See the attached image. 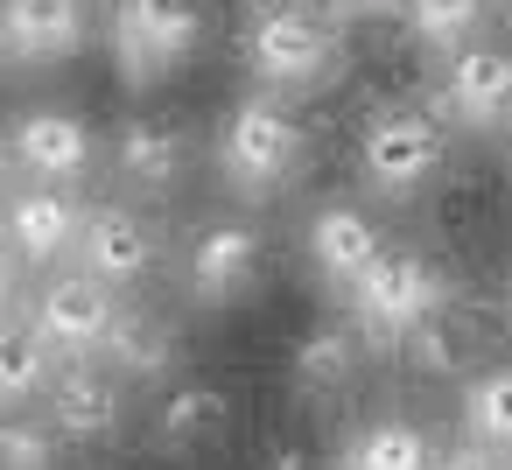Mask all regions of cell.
I'll list each match as a JSON object with an SVG mask.
<instances>
[{"instance_id":"1","label":"cell","mask_w":512,"mask_h":470,"mask_svg":"<svg viewBox=\"0 0 512 470\" xmlns=\"http://www.w3.org/2000/svg\"><path fill=\"white\" fill-rule=\"evenodd\" d=\"M239 50L253 64L260 85L295 92L330 78L351 57V22L344 8H309V0H260V8L239 15Z\"/></svg>"},{"instance_id":"2","label":"cell","mask_w":512,"mask_h":470,"mask_svg":"<svg viewBox=\"0 0 512 470\" xmlns=\"http://www.w3.org/2000/svg\"><path fill=\"white\" fill-rule=\"evenodd\" d=\"M302 148H309V120L288 92L274 85H253L225 106L218 120V169L239 183V190H281L295 169H302Z\"/></svg>"},{"instance_id":"3","label":"cell","mask_w":512,"mask_h":470,"mask_svg":"<svg viewBox=\"0 0 512 470\" xmlns=\"http://www.w3.org/2000/svg\"><path fill=\"white\" fill-rule=\"evenodd\" d=\"M442 302H449V267H442L428 246L393 239V246L372 260V274L351 288V309H344V316L358 323L365 344H407Z\"/></svg>"},{"instance_id":"4","label":"cell","mask_w":512,"mask_h":470,"mask_svg":"<svg viewBox=\"0 0 512 470\" xmlns=\"http://www.w3.org/2000/svg\"><path fill=\"white\" fill-rule=\"evenodd\" d=\"M449 155V134L435 120V106H414V99H379L358 127V169L379 197H407L421 183H435Z\"/></svg>"},{"instance_id":"5","label":"cell","mask_w":512,"mask_h":470,"mask_svg":"<svg viewBox=\"0 0 512 470\" xmlns=\"http://www.w3.org/2000/svg\"><path fill=\"white\" fill-rule=\"evenodd\" d=\"M204 36H211V15L183 8V0H120V8L106 15V50H113V64H120L127 85L169 78L176 64L197 57Z\"/></svg>"},{"instance_id":"6","label":"cell","mask_w":512,"mask_h":470,"mask_svg":"<svg viewBox=\"0 0 512 470\" xmlns=\"http://www.w3.org/2000/svg\"><path fill=\"white\" fill-rule=\"evenodd\" d=\"M267 253H274V239H267L260 218H246V211H211V218L190 232V253H183L190 295H197L204 309H225V302L253 295Z\"/></svg>"},{"instance_id":"7","label":"cell","mask_w":512,"mask_h":470,"mask_svg":"<svg viewBox=\"0 0 512 470\" xmlns=\"http://www.w3.org/2000/svg\"><path fill=\"white\" fill-rule=\"evenodd\" d=\"M8 162H15V183H64L78 190V176L99 162V134L85 127V113L71 106H22L8 120Z\"/></svg>"},{"instance_id":"8","label":"cell","mask_w":512,"mask_h":470,"mask_svg":"<svg viewBox=\"0 0 512 470\" xmlns=\"http://www.w3.org/2000/svg\"><path fill=\"white\" fill-rule=\"evenodd\" d=\"M15 316H22V309H15ZM22 323H29L57 358H85V351H106V337H113V323H120V302H113L106 281L64 267V274H50V281L36 288V302H29Z\"/></svg>"},{"instance_id":"9","label":"cell","mask_w":512,"mask_h":470,"mask_svg":"<svg viewBox=\"0 0 512 470\" xmlns=\"http://www.w3.org/2000/svg\"><path fill=\"white\" fill-rule=\"evenodd\" d=\"M85 218L92 204L64 183H15L8 190V246L22 267H57V260H78V239H85Z\"/></svg>"},{"instance_id":"10","label":"cell","mask_w":512,"mask_h":470,"mask_svg":"<svg viewBox=\"0 0 512 470\" xmlns=\"http://www.w3.org/2000/svg\"><path fill=\"white\" fill-rule=\"evenodd\" d=\"M302 246H309V267L351 295V288L372 274V260L393 246V239L379 232V218H372L358 197H323V204L302 218Z\"/></svg>"},{"instance_id":"11","label":"cell","mask_w":512,"mask_h":470,"mask_svg":"<svg viewBox=\"0 0 512 470\" xmlns=\"http://www.w3.org/2000/svg\"><path fill=\"white\" fill-rule=\"evenodd\" d=\"M162 260V225L141 211V204H92L85 218V239H78V274L106 281V288H127L141 274H155Z\"/></svg>"},{"instance_id":"12","label":"cell","mask_w":512,"mask_h":470,"mask_svg":"<svg viewBox=\"0 0 512 470\" xmlns=\"http://www.w3.org/2000/svg\"><path fill=\"white\" fill-rule=\"evenodd\" d=\"M442 106L463 127H505L512 120V43L505 36H477L463 50L442 57Z\"/></svg>"},{"instance_id":"13","label":"cell","mask_w":512,"mask_h":470,"mask_svg":"<svg viewBox=\"0 0 512 470\" xmlns=\"http://www.w3.org/2000/svg\"><path fill=\"white\" fill-rule=\"evenodd\" d=\"M43 414L57 421L64 442H106V435H120V421H127V379H120L113 365H99V358H64V372H57Z\"/></svg>"},{"instance_id":"14","label":"cell","mask_w":512,"mask_h":470,"mask_svg":"<svg viewBox=\"0 0 512 470\" xmlns=\"http://www.w3.org/2000/svg\"><path fill=\"white\" fill-rule=\"evenodd\" d=\"M407 358H414L428 379H463V386H470V379L491 365V309L449 295V302L407 337Z\"/></svg>"},{"instance_id":"15","label":"cell","mask_w":512,"mask_h":470,"mask_svg":"<svg viewBox=\"0 0 512 470\" xmlns=\"http://www.w3.org/2000/svg\"><path fill=\"white\" fill-rule=\"evenodd\" d=\"M92 15L78 0H8L0 15V43H8V64H64L71 50H85Z\"/></svg>"},{"instance_id":"16","label":"cell","mask_w":512,"mask_h":470,"mask_svg":"<svg viewBox=\"0 0 512 470\" xmlns=\"http://www.w3.org/2000/svg\"><path fill=\"white\" fill-rule=\"evenodd\" d=\"M106 155H113V169H120L127 190H169V183L183 176L190 141H183V127H176L169 113H127V120L113 127Z\"/></svg>"},{"instance_id":"17","label":"cell","mask_w":512,"mask_h":470,"mask_svg":"<svg viewBox=\"0 0 512 470\" xmlns=\"http://www.w3.org/2000/svg\"><path fill=\"white\" fill-rule=\"evenodd\" d=\"M435 435L414 414H372L351 435H337L330 470H435Z\"/></svg>"},{"instance_id":"18","label":"cell","mask_w":512,"mask_h":470,"mask_svg":"<svg viewBox=\"0 0 512 470\" xmlns=\"http://www.w3.org/2000/svg\"><path fill=\"white\" fill-rule=\"evenodd\" d=\"M225 428H232V393L218 379L190 372V379H169L162 386V400H155V442L162 449H204Z\"/></svg>"},{"instance_id":"19","label":"cell","mask_w":512,"mask_h":470,"mask_svg":"<svg viewBox=\"0 0 512 470\" xmlns=\"http://www.w3.org/2000/svg\"><path fill=\"white\" fill-rule=\"evenodd\" d=\"M358 365H365V337H358L351 316H316L288 351V379L302 393H337V386L358 379Z\"/></svg>"},{"instance_id":"20","label":"cell","mask_w":512,"mask_h":470,"mask_svg":"<svg viewBox=\"0 0 512 470\" xmlns=\"http://www.w3.org/2000/svg\"><path fill=\"white\" fill-rule=\"evenodd\" d=\"M183 358V330L162 309H120L113 337H106V365L120 379H169Z\"/></svg>"},{"instance_id":"21","label":"cell","mask_w":512,"mask_h":470,"mask_svg":"<svg viewBox=\"0 0 512 470\" xmlns=\"http://www.w3.org/2000/svg\"><path fill=\"white\" fill-rule=\"evenodd\" d=\"M57 372H64V358L15 316V323H8V351H0V400H8V414H15V407H43L50 386H57Z\"/></svg>"},{"instance_id":"22","label":"cell","mask_w":512,"mask_h":470,"mask_svg":"<svg viewBox=\"0 0 512 470\" xmlns=\"http://www.w3.org/2000/svg\"><path fill=\"white\" fill-rule=\"evenodd\" d=\"M484 22H491V15L477 8V0H407V8H400V29H407L421 50H435V57L477 43Z\"/></svg>"},{"instance_id":"23","label":"cell","mask_w":512,"mask_h":470,"mask_svg":"<svg viewBox=\"0 0 512 470\" xmlns=\"http://www.w3.org/2000/svg\"><path fill=\"white\" fill-rule=\"evenodd\" d=\"M463 435L484 442V449H505L512 442V365H484L463 386Z\"/></svg>"},{"instance_id":"24","label":"cell","mask_w":512,"mask_h":470,"mask_svg":"<svg viewBox=\"0 0 512 470\" xmlns=\"http://www.w3.org/2000/svg\"><path fill=\"white\" fill-rule=\"evenodd\" d=\"M57 421L43 407H15L8 421H0V463L8 470H50L57 463Z\"/></svg>"},{"instance_id":"25","label":"cell","mask_w":512,"mask_h":470,"mask_svg":"<svg viewBox=\"0 0 512 470\" xmlns=\"http://www.w3.org/2000/svg\"><path fill=\"white\" fill-rule=\"evenodd\" d=\"M260 470H330L309 442H295V435H274L267 449H260Z\"/></svg>"},{"instance_id":"26","label":"cell","mask_w":512,"mask_h":470,"mask_svg":"<svg viewBox=\"0 0 512 470\" xmlns=\"http://www.w3.org/2000/svg\"><path fill=\"white\" fill-rule=\"evenodd\" d=\"M435 470H512V456L505 449H484V442H463V449H442Z\"/></svg>"},{"instance_id":"27","label":"cell","mask_w":512,"mask_h":470,"mask_svg":"<svg viewBox=\"0 0 512 470\" xmlns=\"http://www.w3.org/2000/svg\"><path fill=\"white\" fill-rule=\"evenodd\" d=\"M498 22H512V8H505V15H498Z\"/></svg>"}]
</instances>
